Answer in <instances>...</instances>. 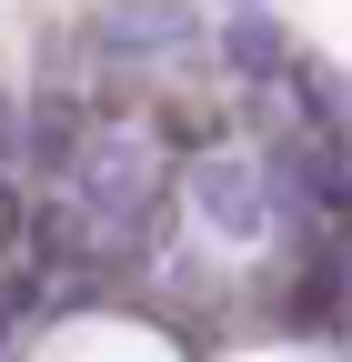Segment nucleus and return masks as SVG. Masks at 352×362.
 I'll return each mask as SVG.
<instances>
[{
	"instance_id": "f257e3e1",
	"label": "nucleus",
	"mask_w": 352,
	"mask_h": 362,
	"mask_svg": "<svg viewBox=\"0 0 352 362\" xmlns=\"http://www.w3.org/2000/svg\"><path fill=\"white\" fill-rule=\"evenodd\" d=\"M71 192H81V211H91V232L101 242H131L151 221V202H161V141L151 131H91L81 141V161H71Z\"/></svg>"
},
{
	"instance_id": "f03ea898",
	"label": "nucleus",
	"mask_w": 352,
	"mask_h": 362,
	"mask_svg": "<svg viewBox=\"0 0 352 362\" xmlns=\"http://www.w3.org/2000/svg\"><path fill=\"white\" fill-rule=\"evenodd\" d=\"M192 221L222 242H262L272 232V181H262L252 151H201L192 161Z\"/></svg>"
},
{
	"instance_id": "7ed1b4c3",
	"label": "nucleus",
	"mask_w": 352,
	"mask_h": 362,
	"mask_svg": "<svg viewBox=\"0 0 352 362\" xmlns=\"http://www.w3.org/2000/svg\"><path fill=\"white\" fill-rule=\"evenodd\" d=\"M91 40L111 61H182L201 40V11L192 0H101L91 11Z\"/></svg>"
},
{
	"instance_id": "20e7f679",
	"label": "nucleus",
	"mask_w": 352,
	"mask_h": 362,
	"mask_svg": "<svg viewBox=\"0 0 352 362\" xmlns=\"http://www.w3.org/2000/svg\"><path fill=\"white\" fill-rule=\"evenodd\" d=\"M262 181H272V221H312V211H332L342 202V161H332V131H312L302 121L292 141L262 161Z\"/></svg>"
},
{
	"instance_id": "39448f33",
	"label": "nucleus",
	"mask_w": 352,
	"mask_h": 362,
	"mask_svg": "<svg viewBox=\"0 0 352 362\" xmlns=\"http://www.w3.org/2000/svg\"><path fill=\"white\" fill-rule=\"evenodd\" d=\"M211 51H222L242 81H282V71H292V30H282L272 11H252V0H242V11L211 30Z\"/></svg>"
},
{
	"instance_id": "423d86ee",
	"label": "nucleus",
	"mask_w": 352,
	"mask_h": 362,
	"mask_svg": "<svg viewBox=\"0 0 352 362\" xmlns=\"http://www.w3.org/2000/svg\"><path fill=\"white\" fill-rule=\"evenodd\" d=\"M292 101H302V121H312V131H342V71H322V61H302L292 51Z\"/></svg>"
},
{
	"instance_id": "0eeeda50",
	"label": "nucleus",
	"mask_w": 352,
	"mask_h": 362,
	"mask_svg": "<svg viewBox=\"0 0 352 362\" xmlns=\"http://www.w3.org/2000/svg\"><path fill=\"white\" fill-rule=\"evenodd\" d=\"M342 362H352V352H342Z\"/></svg>"
}]
</instances>
